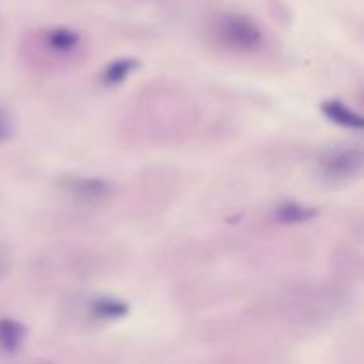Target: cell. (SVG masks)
Returning <instances> with one entry per match:
<instances>
[{
  "label": "cell",
  "instance_id": "cell-11",
  "mask_svg": "<svg viewBox=\"0 0 364 364\" xmlns=\"http://www.w3.org/2000/svg\"><path fill=\"white\" fill-rule=\"evenodd\" d=\"M361 102H363V105H364V91H363V95H361Z\"/></svg>",
  "mask_w": 364,
  "mask_h": 364
},
{
  "label": "cell",
  "instance_id": "cell-10",
  "mask_svg": "<svg viewBox=\"0 0 364 364\" xmlns=\"http://www.w3.org/2000/svg\"><path fill=\"white\" fill-rule=\"evenodd\" d=\"M11 134V121L7 117V114L0 112V142L6 141Z\"/></svg>",
  "mask_w": 364,
  "mask_h": 364
},
{
  "label": "cell",
  "instance_id": "cell-6",
  "mask_svg": "<svg viewBox=\"0 0 364 364\" xmlns=\"http://www.w3.org/2000/svg\"><path fill=\"white\" fill-rule=\"evenodd\" d=\"M87 315L92 322H116L128 315V306L116 297H95L87 304Z\"/></svg>",
  "mask_w": 364,
  "mask_h": 364
},
{
  "label": "cell",
  "instance_id": "cell-3",
  "mask_svg": "<svg viewBox=\"0 0 364 364\" xmlns=\"http://www.w3.org/2000/svg\"><path fill=\"white\" fill-rule=\"evenodd\" d=\"M34 43L50 57L70 59V57L78 55L84 45V38L73 28L48 27L36 32Z\"/></svg>",
  "mask_w": 364,
  "mask_h": 364
},
{
  "label": "cell",
  "instance_id": "cell-2",
  "mask_svg": "<svg viewBox=\"0 0 364 364\" xmlns=\"http://www.w3.org/2000/svg\"><path fill=\"white\" fill-rule=\"evenodd\" d=\"M318 173L329 183H345L364 173V148L355 144L333 146L318 159Z\"/></svg>",
  "mask_w": 364,
  "mask_h": 364
},
{
  "label": "cell",
  "instance_id": "cell-8",
  "mask_svg": "<svg viewBox=\"0 0 364 364\" xmlns=\"http://www.w3.org/2000/svg\"><path fill=\"white\" fill-rule=\"evenodd\" d=\"M139 63L135 59H117L112 64L103 70L102 73V84L105 87H117L123 84L135 70H137Z\"/></svg>",
  "mask_w": 364,
  "mask_h": 364
},
{
  "label": "cell",
  "instance_id": "cell-4",
  "mask_svg": "<svg viewBox=\"0 0 364 364\" xmlns=\"http://www.w3.org/2000/svg\"><path fill=\"white\" fill-rule=\"evenodd\" d=\"M59 187L73 199L87 203V205H100V203L107 201L110 191H112L109 181L100 180V178L70 176L66 180H60Z\"/></svg>",
  "mask_w": 364,
  "mask_h": 364
},
{
  "label": "cell",
  "instance_id": "cell-5",
  "mask_svg": "<svg viewBox=\"0 0 364 364\" xmlns=\"http://www.w3.org/2000/svg\"><path fill=\"white\" fill-rule=\"evenodd\" d=\"M322 112L323 116L334 124L347 130L354 132H364V112H358V110L350 109L345 105L340 100H327L322 103Z\"/></svg>",
  "mask_w": 364,
  "mask_h": 364
},
{
  "label": "cell",
  "instance_id": "cell-7",
  "mask_svg": "<svg viewBox=\"0 0 364 364\" xmlns=\"http://www.w3.org/2000/svg\"><path fill=\"white\" fill-rule=\"evenodd\" d=\"M25 327L13 318H0V352L14 354L25 341Z\"/></svg>",
  "mask_w": 364,
  "mask_h": 364
},
{
  "label": "cell",
  "instance_id": "cell-9",
  "mask_svg": "<svg viewBox=\"0 0 364 364\" xmlns=\"http://www.w3.org/2000/svg\"><path fill=\"white\" fill-rule=\"evenodd\" d=\"M277 219L284 224H302L316 215V210L302 206L299 203H284L276 212Z\"/></svg>",
  "mask_w": 364,
  "mask_h": 364
},
{
  "label": "cell",
  "instance_id": "cell-1",
  "mask_svg": "<svg viewBox=\"0 0 364 364\" xmlns=\"http://www.w3.org/2000/svg\"><path fill=\"white\" fill-rule=\"evenodd\" d=\"M213 41L237 55L258 53L265 45V34L252 18L240 13H223L212 21Z\"/></svg>",
  "mask_w": 364,
  "mask_h": 364
}]
</instances>
